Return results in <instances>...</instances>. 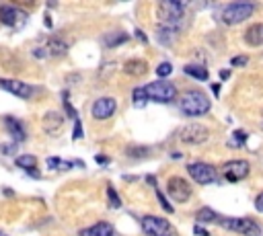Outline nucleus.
Listing matches in <instances>:
<instances>
[{"mask_svg": "<svg viewBox=\"0 0 263 236\" xmlns=\"http://www.w3.org/2000/svg\"><path fill=\"white\" fill-rule=\"evenodd\" d=\"M0 88L8 90L10 94H14L18 99H29L33 94V86H29L23 80H14V78H0Z\"/></svg>", "mask_w": 263, "mask_h": 236, "instance_id": "13", "label": "nucleus"}, {"mask_svg": "<svg viewBox=\"0 0 263 236\" xmlns=\"http://www.w3.org/2000/svg\"><path fill=\"white\" fill-rule=\"evenodd\" d=\"M60 164H64L60 158H47V166H49V168H58Z\"/></svg>", "mask_w": 263, "mask_h": 236, "instance_id": "33", "label": "nucleus"}, {"mask_svg": "<svg viewBox=\"0 0 263 236\" xmlns=\"http://www.w3.org/2000/svg\"><path fill=\"white\" fill-rule=\"evenodd\" d=\"M218 220L230 232H236V234H242V236H261L259 224L251 218H218Z\"/></svg>", "mask_w": 263, "mask_h": 236, "instance_id": "4", "label": "nucleus"}, {"mask_svg": "<svg viewBox=\"0 0 263 236\" xmlns=\"http://www.w3.org/2000/svg\"><path fill=\"white\" fill-rule=\"evenodd\" d=\"M255 207H257V209L263 213V193H259V195L255 197Z\"/></svg>", "mask_w": 263, "mask_h": 236, "instance_id": "34", "label": "nucleus"}, {"mask_svg": "<svg viewBox=\"0 0 263 236\" xmlns=\"http://www.w3.org/2000/svg\"><path fill=\"white\" fill-rule=\"evenodd\" d=\"M115 111H117V101H115L113 96H101V99H97V101L92 103V109H90L92 117L99 119V121L109 119Z\"/></svg>", "mask_w": 263, "mask_h": 236, "instance_id": "11", "label": "nucleus"}, {"mask_svg": "<svg viewBox=\"0 0 263 236\" xmlns=\"http://www.w3.org/2000/svg\"><path fill=\"white\" fill-rule=\"evenodd\" d=\"M253 12H255V4L253 2H232V4L224 6L220 16H222L224 25H238V23L247 21Z\"/></svg>", "mask_w": 263, "mask_h": 236, "instance_id": "3", "label": "nucleus"}, {"mask_svg": "<svg viewBox=\"0 0 263 236\" xmlns=\"http://www.w3.org/2000/svg\"><path fill=\"white\" fill-rule=\"evenodd\" d=\"M197 220L199 222H214V220H218V213L214 211V209H210V207H201V209H197Z\"/></svg>", "mask_w": 263, "mask_h": 236, "instance_id": "26", "label": "nucleus"}, {"mask_svg": "<svg viewBox=\"0 0 263 236\" xmlns=\"http://www.w3.org/2000/svg\"><path fill=\"white\" fill-rule=\"evenodd\" d=\"M144 88H146L148 99H152L156 103H171L177 99V86L168 80H154Z\"/></svg>", "mask_w": 263, "mask_h": 236, "instance_id": "5", "label": "nucleus"}, {"mask_svg": "<svg viewBox=\"0 0 263 236\" xmlns=\"http://www.w3.org/2000/svg\"><path fill=\"white\" fill-rule=\"evenodd\" d=\"M177 37V29H171V27H164V25H158L156 27V39L164 45H171V41Z\"/></svg>", "mask_w": 263, "mask_h": 236, "instance_id": "20", "label": "nucleus"}, {"mask_svg": "<svg viewBox=\"0 0 263 236\" xmlns=\"http://www.w3.org/2000/svg\"><path fill=\"white\" fill-rule=\"evenodd\" d=\"M80 236H113V226L109 222H97V224L80 230Z\"/></svg>", "mask_w": 263, "mask_h": 236, "instance_id": "15", "label": "nucleus"}, {"mask_svg": "<svg viewBox=\"0 0 263 236\" xmlns=\"http://www.w3.org/2000/svg\"><path fill=\"white\" fill-rule=\"evenodd\" d=\"M171 72H173V66H171L168 62H162V64L156 66V74L160 76V80L166 78V76H171Z\"/></svg>", "mask_w": 263, "mask_h": 236, "instance_id": "28", "label": "nucleus"}, {"mask_svg": "<svg viewBox=\"0 0 263 236\" xmlns=\"http://www.w3.org/2000/svg\"><path fill=\"white\" fill-rule=\"evenodd\" d=\"M125 154L129 158H146V156H150V150L144 148V146H132V148L125 150Z\"/></svg>", "mask_w": 263, "mask_h": 236, "instance_id": "25", "label": "nucleus"}, {"mask_svg": "<svg viewBox=\"0 0 263 236\" xmlns=\"http://www.w3.org/2000/svg\"><path fill=\"white\" fill-rule=\"evenodd\" d=\"M166 195L179 203H185L191 197V185L183 176H171L166 181Z\"/></svg>", "mask_w": 263, "mask_h": 236, "instance_id": "9", "label": "nucleus"}, {"mask_svg": "<svg viewBox=\"0 0 263 236\" xmlns=\"http://www.w3.org/2000/svg\"><path fill=\"white\" fill-rule=\"evenodd\" d=\"M123 72L127 76H134V78H140L148 72V62L146 60H140V57H134V60H127L123 64Z\"/></svg>", "mask_w": 263, "mask_h": 236, "instance_id": "14", "label": "nucleus"}, {"mask_svg": "<svg viewBox=\"0 0 263 236\" xmlns=\"http://www.w3.org/2000/svg\"><path fill=\"white\" fill-rule=\"evenodd\" d=\"M107 197H109V203H111V207H121V199H119L117 191H115L111 185L107 187Z\"/></svg>", "mask_w": 263, "mask_h": 236, "instance_id": "27", "label": "nucleus"}, {"mask_svg": "<svg viewBox=\"0 0 263 236\" xmlns=\"http://www.w3.org/2000/svg\"><path fill=\"white\" fill-rule=\"evenodd\" d=\"M247 62H249V57H247V55H236V57H232V60H230V64H232V66H247Z\"/></svg>", "mask_w": 263, "mask_h": 236, "instance_id": "30", "label": "nucleus"}, {"mask_svg": "<svg viewBox=\"0 0 263 236\" xmlns=\"http://www.w3.org/2000/svg\"><path fill=\"white\" fill-rule=\"evenodd\" d=\"M16 166H18V168H25V170H29L31 174H37V172H35V166H37V158H35L33 154H23V156H18V158H16Z\"/></svg>", "mask_w": 263, "mask_h": 236, "instance_id": "21", "label": "nucleus"}, {"mask_svg": "<svg viewBox=\"0 0 263 236\" xmlns=\"http://www.w3.org/2000/svg\"><path fill=\"white\" fill-rule=\"evenodd\" d=\"M129 39V35L127 33H121V31H117V33H107L105 35V45L107 47H117V45H121V43H125Z\"/></svg>", "mask_w": 263, "mask_h": 236, "instance_id": "22", "label": "nucleus"}, {"mask_svg": "<svg viewBox=\"0 0 263 236\" xmlns=\"http://www.w3.org/2000/svg\"><path fill=\"white\" fill-rule=\"evenodd\" d=\"M210 137V131L201 123H187L179 131V140L185 144H203Z\"/></svg>", "mask_w": 263, "mask_h": 236, "instance_id": "8", "label": "nucleus"}, {"mask_svg": "<svg viewBox=\"0 0 263 236\" xmlns=\"http://www.w3.org/2000/svg\"><path fill=\"white\" fill-rule=\"evenodd\" d=\"M74 121H76V123H74V133H72V137H74V140H78V137H82V125H80L78 117H76Z\"/></svg>", "mask_w": 263, "mask_h": 236, "instance_id": "31", "label": "nucleus"}, {"mask_svg": "<svg viewBox=\"0 0 263 236\" xmlns=\"http://www.w3.org/2000/svg\"><path fill=\"white\" fill-rule=\"evenodd\" d=\"M193 232H195V234H199V236H208V232H205L201 226H195V228H193Z\"/></svg>", "mask_w": 263, "mask_h": 236, "instance_id": "36", "label": "nucleus"}, {"mask_svg": "<svg viewBox=\"0 0 263 236\" xmlns=\"http://www.w3.org/2000/svg\"><path fill=\"white\" fill-rule=\"evenodd\" d=\"M136 37H138L140 41H146V37H144V33H142V31H136Z\"/></svg>", "mask_w": 263, "mask_h": 236, "instance_id": "37", "label": "nucleus"}, {"mask_svg": "<svg viewBox=\"0 0 263 236\" xmlns=\"http://www.w3.org/2000/svg\"><path fill=\"white\" fill-rule=\"evenodd\" d=\"M4 123H6V129H8V133H10V137H12L14 142H23V140L27 137V131H25V127H23V123H21L18 119L6 117Z\"/></svg>", "mask_w": 263, "mask_h": 236, "instance_id": "18", "label": "nucleus"}, {"mask_svg": "<svg viewBox=\"0 0 263 236\" xmlns=\"http://www.w3.org/2000/svg\"><path fill=\"white\" fill-rule=\"evenodd\" d=\"M234 137H236V144H238V146H242V144H245V140H247V133H245L242 129H236V131H234Z\"/></svg>", "mask_w": 263, "mask_h": 236, "instance_id": "32", "label": "nucleus"}, {"mask_svg": "<svg viewBox=\"0 0 263 236\" xmlns=\"http://www.w3.org/2000/svg\"><path fill=\"white\" fill-rule=\"evenodd\" d=\"M43 129L47 131V133H55L60 127H62V123H64V117L58 113V111H49V113H45L43 115Z\"/></svg>", "mask_w": 263, "mask_h": 236, "instance_id": "17", "label": "nucleus"}, {"mask_svg": "<svg viewBox=\"0 0 263 236\" xmlns=\"http://www.w3.org/2000/svg\"><path fill=\"white\" fill-rule=\"evenodd\" d=\"M0 21L6 25V27H12V29H18L27 23V12L16 8V6H10V4H2L0 6Z\"/></svg>", "mask_w": 263, "mask_h": 236, "instance_id": "10", "label": "nucleus"}, {"mask_svg": "<svg viewBox=\"0 0 263 236\" xmlns=\"http://www.w3.org/2000/svg\"><path fill=\"white\" fill-rule=\"evenodd\" d=\"M212 103L210 99L201 92V90H187L181 94V103H179V109L183 115L187 117H199V115H205L210 111Z\"/></svg>", "mask_w": 263, "mask_h": 236, "instance_id": "1", "label": "nucleus"}, {"mask_svg": "<svg viewBox=\"0 0 263 236\" xmlns=\"http://www.w3.org/2000/svg\"><path fill=\"white\" fill-rule=\"evenodd\" d=\"M95 160H97V162H101V164H107V162H109V158H107V156H103V154H97V156H95Z\"/></svg>", "mask_w": 263, "mask_h": 236, "instance_id": "35", "label": "nucleus"}, {"mask_svg": "<svg viewBox=\"0 0 263 236\" xmlns=\"http://www.w3.org/2000/svg\"><path fill=\"white\" fill-rule=\"evenodd\" d=\"M245 41L253 47L263 45V23H255L245 31Z\"/></svg>", "mask_w": 263, "mask_h": 236, "instance_id": "16", "label": "nucleus"}, {"mask_svg": "<svg viewBox=\"0 0 263 236\" xmlns=\"http://www.w3.org/2000/svg\"><path fill=\"white\" fill-rule=\"evenodd\" d=\"M0 236H8V234H4V232H2V230H0Z\"/></svg>", "mask_w": 263, "mask_h": 236, "instance_id": "38", "label": "nucleus"}, {"mask_svg": "<svg viewBox=\"0 0 263 236\" xmlns=\"http://www.w3.org/2000/svg\"><path fill=\"white\" fill-rule=\"evenodd\" d=\"M251 172V164L247 160H230L224 164V179L228 183H238Z\"/></svg>", "mask_w": 263, "mask_h": 236, "instance_id": "12", "label": "nucleus"}, {"mask_svg": "<svg viewBox=\"0 0 263 236\" xmlns=\"http://www.w3.org/2000/svg\"><path fill=\"white\" fill-rule=\"evenodd\" d=\"M43 49H45V55L60 57V55H64V53L68 51V43H66V41H62V39H58V37H51Z\"/></svg>", "mask_w": 263, "mask_h": 236, "instance_id": "19", "label": "nucleus"}, {"mask_svg": "<svg viewBox=\"0 0 263 236\" xmlns=\"http://www.w3.org/2000/svg\"><path fill=\"white\" fill-rule=\"evenodd\" d=\"M142 230L148 236H173V226L168 220L164 218H156V215H144L142 218Z\"/></svg>", "mask_w": 263, "mask_h": 236, "instance_id": "6", "label": "nucleus"}, {"mask_svg": "<svg viewBox=\"0 0 263 236\" xmlns=\"http://www.w3.org/2000/svg\"><path fill=\"white\" fill-rule=\"evenodd\" d=\"M132 99H134V105H136V107H144V105H146V101H148L146 88H144V86H138V88H134V94H132Z\"/></svg>", "mask_w": 263, "mask_h": 236, "instance_id": "24", "label": "nucleus"}, {"mask_svg": "<svg viewBox=\"0 0 263 236\" xmlns=\"http://www.w3.org/2000/svg\"><path fill=\"white\" fill-rule=\"evenodd\" d=\"M156 197H158V203H160V205H162V207H164L168 213H173V207H171V203L166 201V197L162 195V191H158V189H156Z\"/></svg>", "mask_w": 263, "mask_h": 236, "instance_id": "29", "label": "nucleus"}, {"mask_svg": "<svg viewBox=\"0 0 263 236\" xmlns=\"http://www.w3.org/2000/svg\"><path fill=\"white\" fill-rule=\"evenodd\" d=\"M187 172L199 185H210L218 179V170L208 162H191V164H187Z\"/></svg>", "mask_w": 263, "mask_h": 236, "instance_id": "7", "label": "nucleus"}, {"mask_svg": "<svg viewBox=\"0 0 263 236\" xmlns=\"http://www.w3.org/2000/svg\"><path fill=\"white\" fill-rule=\"evenodd\" d=\"M185 74H189V76H193L197 80H208V70L203 66H199V64H187L185 66Z\"/></svg>", "mask_w": 263, "mask_h": 236, "instance_id": "23", "label": "nucleus"}, {"mask_svg": "<svg viewBox=\"0 0 263 236\" xmlns=\"http://www.w3.org/2000/svg\"><path fill=\"white\" fill-rule=\"evenodd\" d=\"M183 12H185V4L183 2H179V0H162L156 6L158 25H164V27H171V29H179Z\"/></svg>", "mask_w": 263, "mask_h": 236, "instance_id": "2", "label": "nucleus"}]
</instances>
